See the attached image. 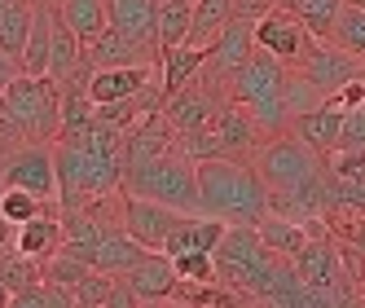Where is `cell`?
Masks as SVG:
<instances>
[{"instance_id": "3", "label": "cell", "mask_w": 365, "mask_h": 308, "mask_svg": "<svg viewBox=\"0 0 365 308\" xmlns=\"http://www.w3.org/2000/svg\"><path fill=\"white\" fill-rule=\"evenodd\" d=\"M212 255H216V273L225 287L238 295H251V299H264L277 282V269H282V255H273L259 242L255 225H229Z\"/></svg>"}, {"instance_id": "37", "label": "cell", "mask_w": 365, "mask_h": 308, "mask_svg": "<svg viewBox=\"0 0 365 308\" xmlns=\"http://www.w3.org/2000/svg\"><path fill=\"white\" fill-rule=\"evenodd\" d=\"M361 145H365V106H348L334 150H361Z\"/></svg>"}, {"instance_id": "47", "label": "cell", "mask_w": 365, "mask_h": 308, "mask_svg": "<svg viewBox=\"0 0 365 308\" xmlns=\"http://www.w3.org/2000/svg\"><path fill=\"white\" fill-rule=\"evenodd\" d=\"M344 308H365V299H348V304H344Z\"/></svg>"}, {"instance_id": "33", "label": "cell", "mask_w": 365, "mask_h": 308, "mask_svg": "<svg viewBox=\"0 0 365 308\" xmlns=\"http://www.w3.org/2000/svg\"><path fill=\"white\" fill-rule=\"evenodd\" d=\"M330 40H334L339 48H348L352 58L365 62V9H356V5H344V9H339Z\"/></svg>"}, {"instance_id": "18", "label": "cell", "mask_w": 365, "mask_h": 308, "mask_svg": "<svg viewBox=\"0 0 365 308\" xmlns=\"http://www.w3.org/2000/svg\"><path fill=\"white\" fill-rule=\"evenodd\" d=\"M339 128H344V106L339 101H317V106H308L304 115H295L291 119V133L299 137V141H308L317 154H334V141H339Z\"/></svg>"}, {"instance_id": "42", "label": "cell", "mask_w": 365, "mask_h": 308, "mask_svg": "<svg viewBox=\"0 0 365 308\" xmlns=\"http://www.w3.org/2000/svg\"><path fill=\"white\" fill-rule=\"evenodd\" d=\"M14 75H18V62H14L9 53H0V88H5V84L14 80Z\"/></svg>"}, {"instance_id": "39", "label": "cell", "mask_w": 365, "mask_h": 308, "mask_svg": "<svg viewBox=\"0 0 365 308\" xmlns=\"http://www.w3.org/2000/svg\"><path fill=\"white\" fill-rule=\"evenodd\" d=\"M5 308H48V287H44V282H31V287L14 291Z\"/></svg>"}, {"instance_id": "44", "label": "cell", "mask_w": 365, "mask_h": 308, "mask_svg": "<svg viewBox=\"0 0 365 308\" xmlns=\"http://www.w3.org/2000/svg\"><path fill=\"white\" fill-rule=\"evenodd\" d=\"M163 308H194V304H185V299H176V295H172V299H163Z\"/></svg>"}, {"instance_id": "20", "label": "cell", "mask_w": 365, "mask_h": 308, "mask_svg": "<svg viewBox=\"0 0 365 308\" xmlns=\"http://www.w3.org/2000/svg\"><path fill=\"white\" fill-rule=\"evenodd\" d=\"M145 255L150 251L128 234V229H106L101 242H97V251H93V269L97 273H110V277H123L128 269H137Z\"/></svg>"}, {"instance_id": "15", "label": "cell", "mask_w": 365, "mask_h": 308, "mask_svg": "<svg viewBox=\"0 0 365 308\" xmlns=\"http://www.w3.org/2000/svg\"><path fill=\"white\" fill-rule=\"evenodd\" d=\"M212 48V58H207V75H220V80H229L233 71H238L247 58H251V48H255V22L251 18H242V14H233L229 22H225V31L207 44Z\"/></svg>"}, {"instance_id": "46", "label": "cell", "mask_w": 365, "mask_h": 308, "mask_svg": "<svg viewBox=\"0 0 365 308\" xmlns=\"http://www.w3.org/2000/svg\"><path fill=\"white\" fill-rule=\"evenodd\" d=\"M141 308H163V304L159 299H141Z\"/></svg>"}, {"instance_id": "38", "label": "cell", "mask_w": 365, "mask_h": 308, "mask_svg": "<svg viewBox=\"0 0 365 308\" xmlns=\"http://www.w3.org/2000/svg\"><path fill=\"white\" fill-rule=\"evenodd\" d=\"M110 273H97V269H88L84 277H80V287H75V304H97L101 308V299H106V291H110Z\"/></svg>"}, {"instance_id": "10", "label": "cell", "mask_w": 365, "mask_h": 308, "mask_svg": "<svg viewBox=\"0 0 365 308\" xmlns=\"http://www.w3.org/2000/svg\"><path fill=\"white\" fill-rule=\"evenodd\" d=\"M53 168H58V207L62 212H80L97 198V185H93V168H88V154L58 137L53 141Z\"/></svg>"}, {"instance_id": "13", "label": "cell", "mask_w": 365, "mask_h": 308, "mask_svg": "<svg viewBox=\"0 0 365 308\" xmlns=\"http://www.w3.org/2000/svg\"><path fill=\"white\" fill-rule=\"evenodd\" d=\"M185 216L176 207H163V202H150V198H137V194H123V229L133 234L145 251H163L172 225Z\"/></svg>"}, {"instance_id": "21", "label": "cell", "mask_w": 365, "mask_h": 308, "mask_svg": "<svg viewBox=\"0 0 365 308\" xmlns=\"http://www.w3.org/2000/svg\"><path fill=\"white\" fill-rule=\"evenodd\" d=\"M128 277V287L137 291V299H172V291H176V269H172V255H163V251H150L145 260L137 265V269H128L123 273Z\"/></svg>"}, {"instance_id": "49", "label": "cell", "mask_w": 365, "mask_h": 308, "mask_svg": "<svg viewBox=\"0 0 365 308\" xmlns=\"http://www.w3.org/2000/svg\"><path fill=\"white\" fill-rule=\"evenodd\" d=\"M344 5H356V9H365V0H344Z\"/></svg>"}, {"instance_id": "2", "label": "cell", "mask_w": 365, "mask_h": 308, "mask_svg": "<svg viewBox=\"0 0 365 308\" xmlns=\"http://www.w3.org/2000/svg\"><path fill=\"white\" fill-rule=\"evenodd\" d=\"M0 119L27 141H58L62 128V88L48 75H27L18 71L0 88Z\"/></svg>"}, {"instance_id": "31", "label": "cell", "mask_w": 365, "mask_h": 308, "mask_svg": "<svg viewBox=\"0 0 365 308\" xmlns=\"http://www.w3.org/2000/svg\"><path fill=\"white\" fill-rule=\"evenodd\" d=\"M58 14H62V22L80 36L84 44L106 27V0H62L58 5Z\"/></svg>"}, {"instance_id": "34", "label": "cell", "mask_w": 365, "mask_h": 308, "mask_svg": "<svg viewBox=\"0 0 365 308\" xmlns=\"http://www.w3.org/2000/svg\"><path fill=\"white\" fill-rule=\"evenodd\" d=\"M180 282H198V287H220V273H216V255L212 251H190V255H176L172 260Z\"/></svg>"}, {"instance_id": "41", "label": "cell", "mask_w": 365, "mask_h": 308, "mask_svg": "<svg viewBox=\"0 0 365 308\" xmlns=\"http://www.w3.org/2000/svg\"><path fill=\"white\" fill-rule=\"evenodd\" d=\"M14 238H18V225L0 216V251H9V247H14Z\"/></svg>"}, {"instance_id": "6", "label": "cell", "mask_w": 365, "mask_h": 308, "mask_svg": "<svg viewBox=\"0 0 365 308\" xmlns=\"http://www.w3.org/2000/svg\"><path fill=\"white\" fill-rule=\"evenodd\" d=\"M225 101H229V93H225V80H220V75L198 71V80H190L185 88L168 93L163 115H168V123L176 128V137H190V133H202V128L216 123V115L225 111Z\"/></svg>"}, {"instance_id": "14", "label": "cell", "mask_w": 365, "mask_h": 308, "mask_svg": "<svg viewBox=\"0 0 365 308\" xmlns=\"http://www.w3.org/2000/svg\"><path fill=\"white\" fill-rule=\"evenodd\" d=\"M150 53H154V44H141L133 36H123L119 27H101L88 44H84V58L93 71H110V66H150Z\"/></svg>"}, {"instance_id": "48", "label": "cell", "mask_w": 365, "mask_h": 308, "mask_svg": "<svg viewBox=\"0 0 365 308\" xmlns=\"http://www.w3.org/2000/svg\"><path fill=\"white\" fill-rule=\"evenodd\" d=\"M9 5H14V0H0V18H5V9H9Z\"/></svg>"}, {"instance_id": "30", "label": "cell", "mask_w": 365, "mask_h": 308, "mask_svg": "<svg viewBox=\"0 0 365 308\" xmlns=\"http://www.w3.org/2000/svg\"><path fill=\"white\" fill-rule=\"evenodd\" d=\"M190 14H194V0H159V18H154L159 48L185 44V36H190Z\"/></svg>"}, {"instance_id": "32", "label": "cell", "mask_w": 365, "mask_h": 308, "mask_svg": "<svg viewBox=\"0 0 365 308\" xmlns=\"http://www.w3.org/2000/svg\"><path fill=\"white\" fill-rule=\"evenodd\" d=\"M286 9H291V14L304 22L312 40H330L334 18H339V9H344V0H291Z\"/></svg>"}, {"instance_id": "1", "label": "cell", "mask_w": 365, "mask_h": 308, "mask_svg": "<svg viewBox=\"0 0 365 308\" xmlns=\"http://www.w3.org/2000/svg\"><path fill=\"white\" fill-rule=\"evenodd\" d=\"M198 212L229 225H255L259 216H269V190L251 163L220 154L198 163Z\"/></svg>"}, {"instance_id": "23", "label": "cell", "mask_w": 365, "mask_h": 308, "mask_svg": "<svg viewBox=\"0 0 365 308\" xmlns=\"http://www.w3.org/2000/svg\"><path fill=\"white\" fill-rule=\"evenodd\" d=\"M154 18H159V0H106V22H110V27H119L123 36L159 48Z\"/></svg>"}, {"instance_id": "17", "label": "cell", "mask_w": 365, "mask_h": 308, "mask_svg": "<svg viewBox=\"0 0 365 308\" xmlns=\"http://www.w3.org/2000/svg\"><path fill=\"white\" fill-rule=\"evenodd\" d=\"M58 247H62V207H58V202H53V207H44L40 216H31V220L18 225V238H14V251L18 255H27V260L44 265L48 255H58Z\"/></svg>"}, {"instance_id": "19", "label": "cell", "mask_w": 365, "mask_h": 308, "mask_svg": "<svg viewBox=\"0 0 365 308\" xmlns=\"http://www.w3.org/2000/svg\"><path fill=\"white\" fill-rule=\"evenodd\" d=\"M212 133L220 141V154L225 159H247V154L259 145V128L255 119L247 115V106H238V101H225V111L216 115Z\"/></svg>"}, {"instance_id": "28", "label": "cell", "mask_w": 365, "mask_h": 308, "mask_svg": "<svg viewBox=\"0 0 365 308\" xmlns=\"http://www.w3.org/2000/svg\"><path fill=\"white\" fill-rule=\"evenodd\" d=\"M233 14H238V5H233V0H194L185 44H212V40L225 31V22H229Z\"/></svg>"}, {"instance_id": "27", "label": "cell", "mask_w": 365, "mask_h": 308, "mask_svg": "<svg viewBox=\"0 0 365 308\" xmlns=\"http://www.w3.org/2000/svg\"><path fill=\"white\" fill-rule=\"evenodd\" d=\"M48 48H53V5H36L31 31H27V44H22L18 66L27 75H48Z\"/></svg>"}, {"instance_id": "11", "label": "cell", "mask_w": 365, "mask_h": 308, "mask_svg": "<svg viewBox=\"0 0 365 308\" xmlns=\"http://www.w3.org/2000/svg\"><path fill=\"white\" fill-rule=\"evenodd\" d=\"M308 44H312V36H308V27H304L291 9H269L264 18H255V48L273 53L277 62L295 66L304 58Z\"/></svg>"}, {"instance_id": "22", "label": "cell", "mask_w": 365, "mask_h": 308, "mask_svg": "<svg viewBox=\"0 0 365 308\" xmlns=\"http://www.w3.org/2000/svg\"><path fill=\"white\" fill-rule=\"evenodd\" d=\"M212 48L207 44H172V48H159V80H163V93H176L185 88L190 80H198V71L207 66Z\"/></svg>"}, {"instance_id": "50", "label": "cell", "mask_w": 365, "mask_h": 308, "mask_svg": "<svg viewBox=\"0 0 365 308\" xmlns=\"http://www.w3.org/2000/svg\"><path fill=\"white\" fill-rule=\"evenodd\" d=\"M286 5H291V0H286Z\"/></svg>"}, {"instance_id": "24", "label": "cell", "mask_w": 365, "mask_h": 308, "mask_svg": "<svg viewBox=\"0 0 365 308\" xmlns=\"http://www.w3.org/2000/svg\"><path fill=\"white\" fill-rule=\"evenodd\" d=\"M145 84H150V66H110V71L88 75V97H93V106H101V101L137 97Z\"/></svg>"}, {"instance_id": "29", "label": "cell", "mask_w": 365, "mask_h": 308, "mask_svg": "<svg viewBox=\"0 0 365 308\" xmlns=\"http://www.w3.org/2000/svg\"><path fill=\"white\" fill-rule=\"evenodd\" d=\"M31 14H36V0H14V5L5 9V18H0V53H9L14 62L22 58V44H27Z\"/></svg>"}, {"instance_id": "4", "label": "cell", "mask_w": 365, "mask_h": 308, "mask_svg": "<svg viewBox=\"0 0 365 308\" xmlns=\"http://www.w3.org/2000/svg\"><path fill=\"white\" fill-rule=\"evenodd\" d=\"M123 194H137L150 202H163V207H176L194 216L198 212V163L185 159V150H168L159 159H145L123 168Z\"/></svg>"}, {"instance_id": "25", "label": "cell", "mask_w": 365, "mask_h": 308, "mask_svg": "<svg viewBox=\"0 0 365 308\" xmlns=\"http://www.w3.org/2000/svg\"><path fill=\"white\" fill-rule=\"evenodd\" d=\"M255 234H259V242H264L273 255H282V260H295L312 229H308L304 220H295V216H277V212H269V216L255 220Z\"/></svg>"}, {"instance_id": "36", "label": "cell", "mask_w": 365, "mask_h": 308, "mask_svg": "<svg viewBox=\"0 0 365 308\" xmlns=\"http://www.w3.org/2000/svg\"><path fill=\"white\" fill-rule=\"evenodd\" d=\"M0 277L9 282V291H22V287H31V282H40V265L9 247V251H0Z\"/></svg>"}, {"instance_id": "8", "label": "cell", "mask_w": 365, "mask_h": 308, "mask_svg": "<svg viewBox=\"0 0 365 308\" xmlns=\"http://www.w3.org/2000/svg\"><path fill=\"white\" fill-rule=\"evenodd\" d=\"M5 185H18L44 202H58V168H53V141H27L18 154H9L5 172H0Z\"/></svg>"}, {"instance_id": "26", "label": "cell", "mask_w": 365, "mask_h": 308, "mask_svg": "<svg viewBox=\"0 0 365 308\" xmlns=\"http://www.w3.org/2000/svg\"><path fill=\"white\" fill-rule=\"evenodd\" d=\"M84 62H88V58H84V40L75 36L66 22H62V14L53 9V48H48V80H58V88H62Z\"/></svg>"}, {"instance_id": "9", "label": "cell", "mask_w": 365, "mask_h": 308, "mask_svg": "<svg viewBox=\"0 0 365 308\" xmlns=\"http://www.w3.org/2000/svg\"><path fill=\"white\" fill-rule=\"evenodd\" d=\"M282 88H286V62H277L264 48H251V58L225 80L229 101H238V106H255V101L282 97Z\"/></svg>"}, {"instance_id": "7", "label": "cell", "mask_w": 365, "mask_h": 308, "mask_svg": "<svg viewBox=\"0 0 365 308\" xmlns=\"http://www.w3.org/2000/svg\"><path fill=\"white\" fill-rule=\"evenodd\" d=\"M291 71L304 75V80L317 88L322 97H330V93L344 88L348 80H361V75H365V62L352 58L348 48H339L334 40H312V44L304 48V58H299Z\"/></svg>"}, {"instance_id": "35", "label": "cell", "mask_w": 365, "mask_h": 308, "mask_svg": "<svg viewBox=\"0 0 365 308\" xmlns=\"http://www.w3.org/2000/svg\"><path fill=\"white\" fill-rule=\"evenodd\" d=\"M44 207H53V202H44V198H36V194H27V190H18V185H0V216H5V220L22 225V220L40 216Z\"/></svg>"}, {"instance_id": "40", "label": "cell", "mask_w": 365, "mask_h": 308, "mask_svg": "<svg viewBox=\"0 0 365 308\" xmlns=\"http://www.w3.org/2000/svg\"><path fill=\"white\" fill-rule=\"evenodd\" d=\"M101 308H141V299H137L133 287H128V277H115L110 291H106V299H101Z\"/></svg>"}, {"instance_id": "43", "label": "cell", "mask_w": 365, "mask_h": 308, "mask_svg": "<svg viewBox=\"0 0 365 308\" xmlns=\"http://www.w3.org/2000/svg\"><path fill=\"white\" fill-rule=\"evenodd\" d=\"M9 295H14V291H9V282H5V277H0V308H5V304H9Z\"/></svg>"}, {"instance_id": "45", "label": "cell", "mask_w": 365, "mask_h": 308, "mask_svg": "<svg viewBox=\"0 0 365 308\" xmlns=\"http://www.w3.org/2000/svg\"><path fill=\"white\" fill-rule=\"evenodd\" d=\"M207 308H238V304H233V299H225V295H220L216 304H207Z\"/></svg>"}, {"instance_id": "16", "label": "cell", "mask_w": 365, "mask_h": 308, "mask_svg": "<svg viewBox=\"0 0 365 308\" xmlns=\"http://www.w3.org/2000/svg\"><path fill=\"white\" fill-rule=\"evenodd\" d=\"M225 229H229V220H220V216H202V212L180 216L172 225L168 242H163V255L176 260V255H190V251H216L220 238H225Z\"/></svg>"}, {"instance_id": "5", "label": "cell", "mask_w": 365, "mask_h": 308, "mask_svg": "<svg viewBox=\"0 0 365 308\" xmlns=\"http://www.w3.org/2000/svg\"><path fill=\"white\" fill-rule=\"evenodd\" d=\"M322 168H326V154H317L295 133H277V137H264L255 145V172H259V181H264L269 194L295 190L308 176H317Z\"/></svg>"}, {"instance_id": "12", "label": "cell", "mask_w": 365, "mask_h": 308, "mask_svg": "<svg viewBox=\"0 0 365 308\" xmlns=\"http://www.w3.org/2000/svg\"><path fill=\"white\" fill-rule=\"evenodd\" d=\"M295 273L308 282L312 291H330V295H344V291H334V287H344V255H339V247L326 238V234H308V242L299 247L295 255ZM348 299V295H344Z\"/></svg>"}]
</instances>
